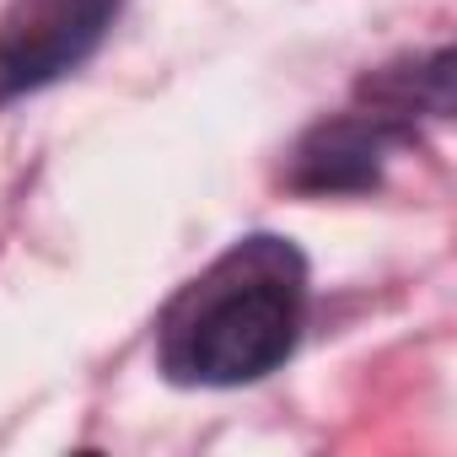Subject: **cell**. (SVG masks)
<instances>
[{
    "label": "cell",
    "mask_w": 457,
    "mask_h": 457,
    "mask_svg": "<svg viewBox=\"0 0 457 457\" xmlns=\"http://www.w3.org/2000/svg\"><path fill=\"white\" fill-rule=\"evenodd\" d=\"M307 264L286 237H243L188 280L156 328L162 371L183 387H243L291 361Z\"/></svg>",
    "instance_id": "6da1fadb"
},
{
    "label": "cell",
    "mask_w": 457,
    "mask_h": 457,
    "mask_svg": "<svg viewBox=\"0 0 457 457\" xmlns=\"http://www.w3.org/2000/svg\"><path fill=\"white\" fill-rule=\"evenodd\" d=\"M124 0H12L0 17V103L28 97L87 65Z\"/></svg>",
    "instance_id": "7a4b0ae2"
},
{
    "label": "cell",
    "mask_w": 457,
    "mask_h": 457,
    "mask_svg": "<svg viewBox=\"0 0 457 457\" xmlns=\"http://www.w3.org/2000/svg\"><path fill=\"white\" fill-rule=\"evenodd\" d=\"M398 140V129L387 119H377L371 108L345 113L318 124L302 145H296V167L291 183L307 194H350V188H371L382 172V151Z\"/></svg>",
    "instance_id": "3957f363"
}]
</instances>
